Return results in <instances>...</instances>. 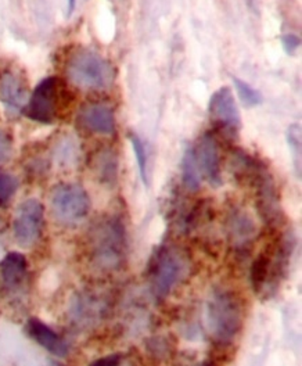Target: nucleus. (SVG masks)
Returning a JSON list of instances; mask_svg holds the SVG:
<instances>
[{
  "mask_svg": "<svg viewBox=\"0 0 302 366\" xmlns=\"http://www.w3.org/2000/svg\"><path fill=\"white\" fill-rule=\"evenodd\" d=\"M106 311L105 301L89 294H79L72 301L71 315L78 325H92L100 319Z\"/></svg>",
  "mask_w": 302,
  "mask_h": 366,
  "instance_id": "14",
  "label": "nucleus"
},
{
  "mask_svg": "<svg viewBox=\"0 0 302 366\" xmlns=\"http://www.w3.org/2000/svg\"><path fill=\"white\" fill-rule=\"evenodd\" d=\"M201 171L195 160L193 147H187L182 157V179L190 192H197L201 186Z\"/></svg>",
  "mask_w": 302,
  "mask_h": 366,
  "instance_id": "18",
  "label": "nucleus"
},
{
  "mask_svg": "<svg viewBox=\"0 0 302 366\" xmlns=\"http://www.w3.org/2000/svg\"><path fill=\"white\" fill-rule=\"evenodd\" d=\"M121 361H122V355L121 354H111V355L103 356L100 359H96L89 366H120Z\"/></svg>",
  "mask_w": 302,
  "mask_h": 366,
  "instance_id": "26",
  "label": "nucleus"
},
{
  "mask_svg": "<svg viewBox=\"0 0 302 366\" xmlns=\"http://www.w3.org/2000/svg\"><path fill=\"white\" fill-rule=\"evenodd\" d=\"M208 330L218 341L233 340L243 326V308L237 296L228 289H215L206 305Z\"/></svg>",
  "mask_w": 302,
  "mask_h": 366,
  "instance_id": "1",
  "label": "nucleus"
},
{
  "mask_svg": "<svg viewBox=\"0 0 302 366\" xmlns=\"http://www.w3.org/2000/svg\"><path fill=\"white\" fill-rule=\"evenodd\" d=\"M18 189V181L10 175L0 172V205H5L16 194Z\"/></svg>",
  "mask_w": 302,
  "mask_h": 366,
  "instance_id": "22",
  "label": "nucleus"
},
{
  "mask_svg": "<svg viewBox=\"0 0 302 366\" xmlns=\"http://www.w3.org/2000/svg\"><path fill=\"white\" fill-rule=\"evenodd\" d=\"M50 205L56 220L67 226H75L85 221L90 211V197L78 183H61L50 196Z\"/></svg>",
  "mask_w": 302,
  "mask_h": 366,
  "instance_id": "4",
  "label": "nucleus"
},
{
  "mask_svg": "<svg viewBox=\"0 0 302 366\" xmlns=\"http://www.w3.org/2000/svg\"><path fill=\"white\" fill-rule=\"evenodd\" d=\"M27 86L21 77L8 71L0 78V101L9 116H18L27 106Z\"/></svg>",
  "mask_w": 302,
  "mask_h": 366,
  "instance_id": "12",
  "label": "nucleus"
},
{
  "mask_svg": "<svg viewBox=\"0 0 302 366\" xmlns=\"http://www.w3.org/2000/svg\"><path fill=\"white\" fill-rule=\"evenodd\" d=\"M77 8V0H67V17H71Z\"/></svg>",
  "mask_w": 302,
  "mask_h": 366,
  "instance_id": "27",
  "label": "nucleus"
},
{
  "mask_svg": "<svg viewBox=\"0 0 302 366\" xmlns=\"http://www.w3.org/2000/svg\"><path fill=\"white\" fill-rule=\"evenodd\" d=\"M233 81V86L238 94V99L241 101V104L247 109H253V107H258L264 103V96L261 94L260 90H257L256 88L251 86L249 83H247L245 81L237 78V77H232Z\"/></svg>",
  "mask_w": 302,
  "mask_h": 366,
  "instance_id": "19",
  "label": "nucleus"
},
{
  "mask_svg": "<svg viewBox=\"0 0 302 366\" xmlns=\"http://www.w3.org/2000/svg\"><path fill=\"white\" fill-rule=\"evenodd\" d=\"M74 142L75 140H72V139H66V140L61 142L57 155L60 157V160L63 163H71V161H74L77 159L78 144H75Z\"/></svg>",
  "mask_w": 302,
  "mask_h": 366,
  "instance_id": "23",
  "label": "nucleus"
},
{
  "mask_svg": "<svg viewBox=\"0 0 302 366\" xmlns=\"http://www.w3.org/2000/svg\"><path fill=\"white\" fill-rule=\"evenodd\" d=\"M195 160L203 175L214 187L222 185L219 146L212 133H206L200 138L195 148Z\"/></svg>",
  "mask_w": 302,
  "mask_h": 366,
  "instance_id": "10",
  "label": "nucleus"
},
{
  "mask_svg": "<svg viewBox=\"0 0 302 366\" xmlns=\"http://www.w3.org/2000/svg\"><path fill=\"white\" fill-rule=\"evenodd\" d=\"M198 366H211V365H210V362H204V363H200Z\"/></svg>",
  "mask_w": 302,
  "mask_h": 366,
  "instance_id": "28",
  "label": "nucleus"
},
{
  "mask_svg": "<svg viewBox=\"0 0 302 366\" xmlns=\"http://www.w3.org/2000/svg\"><path fill=\"white\" fill-rule=\"evenodd\" d=\"M60 82L55 77L44 78L35 88L25 106V114L29 120L39 124H53L59 110Z\"/></svg>",
  "mask_w": 302,
  "mask_h": 366,
  "instance_id": "7",
  "label": "nucleus"
},
{
  "mask_svg": "<svg viewBox=\"0 0 302 366\" xmlns=\"http://www.w3.org/2000/svg\"><path fill=\"white\" fill-rule=\"evenodd\" d=\"M93 259L107 271L122 267L128 252L126 231L120 218L111 217L98 222L92 233Z\"/></svg>",
  "mask_w": 302,
  "mask_h": 366,
  "instance_id": "3",
  "label": "nucleus"
},
{
  "mask_svg": "<svg viewBox=\"0 0 302 366\" xmlns=\"http://www.w3.org/2000/svg\"><path fill=\"white\" fill-rule=\"evenodd\" d=\"M66 73L75 86L85 90H106L115 79L113 64L89 49L75 51L67 63Z\"/></svg>",
  "mask_w": 302,
  "mask_h": 366,
  "instance_id": "2",
  "label": "nucleus"
},
{
  "mask_svg": "<svg viewBox=\"0 0 302 366\" xmlns=\"http://www.w3.org/2000/svg\"><path fill=\"white\" fill-rule=\"evenodd\" d=\"M27 258L24 254L12 251L5 255V258L0 263V274L5 286L9 290H14L23 285L27 278Z\"/></svg>",
  "mask_w": 302,
  "mask_h": 366,
  "instance_id": "15",
  "label": "nucleus"
},
{
  "mask_svg": "<svg viewBox=\"0 0 302 366\" xmlns=\"http://www.w3.org/2000/svg\"><path fill=\"white\" fill-rule=\"evenodd\" d=\"M245 179L256 186L257 208L261 218L268 225H277L282 220V207L276 183L268 168L264 163L258 161Z\"/></svg>",
  "mask_w": 302,
  "mask_h": 366,
  "instance_id": "6",
  "label": "nucleus"
},
{
  "mask_svg": "<svg viewBox=\"0 0 302 366\" xmlns=\"http://www.w3.org/2000/svg\"><path fill=\"white\" fill-rule=\"evenodd\" d=\"M77 121L92 133L109 136L115 132L114 110L106 103H86L81 107Z\"/></svg>",
  "mask_w": 302,
  "mask_h": 366,
  "instance_id": "11",
  "label": "nucleus"
},
{
  "mask_svg": "<svg viewBox=\"0 0 302 366\" xmlns=\"http://www.w3.org/2000/svg\"><path fill=\"white\" fill-rule=\"evenodd\" d=\"M12 153V138L5 131H0V164L5 163Z\"/></svg>",
  "mask_w": 302,
  "mask_h": 366,
  "instance_id": "25",
  "label": "nucleus"
},
{
  "mask_svg": "<svg viewBox=\"0 0 302 366\" xmlns=\"http://www.w3.org/2000/svg\"><path fill=\"white\" fill-rule=\"evenodd\" d=\"M129 140H131L132 148L135 151V157H136V161H137L141 182L144 183V186H148V170H147L148 157H147L146 144L136 133H132V132L129 133Z\"/></svg>",
  "mask_w": 302,
  "mask_h": 366,
  "instance_id": "20",
  "label": "nucleus"
},
{
  "mask_svg": "<svg viewBox=\"0 0 302 366\" xmlns=\"http://www.w3.org/2000/svg\"><path fill=\"white\" fill-rule=\"evenodd\" d=\"M44 225V207L36 198L25 200L18 205L14 218V236L24 247L33 246L42 236Z\"/></svg>",
  "mask_w": 302,
  "mask_h": 366,
  "instance_id": "8",
  "label": "nucleus"
},
{
  "mask_svg": "<svg viewBox=\"0 0 302 366\" xmlns=\"http://www.w3.org/2000/svg\"><path fill=\"white\" fill-rule=\"evenodd\" d=\"M186 255L176 248H164L154 259L151 268V289L159 300L165 298L172 289L187 275Z\"/></svg>",
  "mask_w": 302,
  "mask_h": 366,
  "instance_id": "5",
  "label": "nucleus"
},
{
  "mask_svg": "<svg viewBox=\"0 0 302 366\" xmlns=\"http://www.w3.org/2000/svg\"><path fill=\"white\" fill-rule=\"evenodd\" d=\"M93 168L100 182L107 186L115 185L118 179V159L115 151L109 147L100 150L94 157Z\"/></svg>",
  "mask_w": 302,
  "mask_h": 366,
  "instance_id": "17",
  "label": "nucleus"
},
{
  "mask_svg": "<svg viewBox=\"0 0 302 366\" xmlns=\"http://www.w3.org/2000/svg\"><path fill=\"white\" fill-rule=\"evenodd\" d=\"M27 333L53 356L64 358L70 352L67 343L52 328H49L44 322L36 318H31L27 322Z\"/></svg>",
  "mask_w": 302,
  "mask_h": 366,
  "instance_id": "13",
  "label": "nucleus"
},
{
  "mask_svg": "<svg viewBox=\"0 0 302 366\" xmlns=\"http://www.w3.org/2000/svg\"><path fill=\"white\" fill-rule=\"evenodd\" d=\"M286 140L290 147L292 161L295 166V170L298 172V177L301 174V125L292 124L288 127L286 132Z\"/></svg>",
  "mask_w": 302,
  "mask_h": 366,
  "instance_id": "21",
  "label": "nucleus"
},
{
  "mask_svg": "<svg viewBox=\"0 0 302 366\" xmlns=\"http://www.w3.org/2000/svg\"><path fill=\"white\" fill-rule=\"evenodd\" d=\"M52 366H63V365H60V363H57V362H52Z\"/></svg>",
  "mask_w": 302,
  "mask_h": 366,
  "instance_id": "29",
  "label": "nucleus"
},
{
  "mask_svg": "<svg viewBox=\"0 0 302 366\" xmlns=\"http://www.w3.org/2000/svg\"><path fill=\"white\" fill-rule=\"evenodd\" d=\"M280 42L283 46V50L288 56L295 55V51L299 49L301 46V38L297 34L292 32H286L280 36Z\"/></svg>",
  "mask_w": 302,
  "mask_h": 366,
  "instance_id": "24",
  "label": "nucleus"
},
{
  "mask_svg": "<svg viewBox=\"0 0 302 366\" xmlns=\"http://www.w3.org/2000/svg\"><path fill=\"white\" fill-rule=\"evenodd\" d=\"M208 114L222 129L237 133L241 129V117L232 89L222 86L212 93L208 101Z\"/></svg>",
  "mask_w": 302,
  "mask_h": 366,
  "instance_id": "9",
  "label": "nucleus"
},
{
  "mask_svg": "<svg viewBox=\"0 0 302 366\" xmlns=\"http://www.w3.org/2000/svg\"><path fill=\"white\" fill-rule=\"evenodd\" d=\"M228 233L233 246L245 247L256 235L254 221L247 213L236 210L228 218Z\"/></svg>",
  "mask_w": 302,
  "mask_h": 366,
  "instance_id": "16",
  "label": "nucleus"
}]
</instances>
